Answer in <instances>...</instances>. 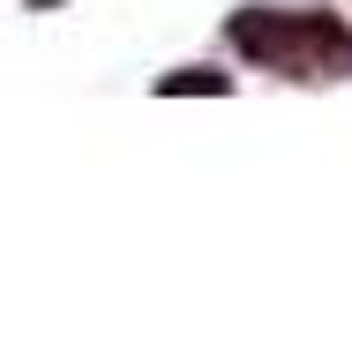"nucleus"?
Here are the masks:
<instances>
[{
	"label": "nucleus",
	"instance_id": "1",
	"mask_svg": "<svg viewBox=\"0 0 352 344\" xmlns=\"http://www.w3.org/2000/svg\"><path fill=\"white\" fill-rule=\"evenodd\" d=\"M232 45H240L248 60H263V68L307 75V82H322V75H345V68H352V30L338 23V15L248 8V15H232Z\"/></svg>",
	"mask_w": 352,
	"mask_h": 344
},
{
	"label": "nucleus",
	"instance_id": "2",
	"mask_svg": "<svg viewBox=\"0 0 352 344\" xmlns=\"http://www.w3.org/2000/svg\"><path fill=\"white\" fill-rule=\"evenodd\" d=\"M157 90H225V75H210V68H188V75H165Z\"/></svg>",
	"mask_w": 352,
	"mask_h": 344
}]
</instances>
